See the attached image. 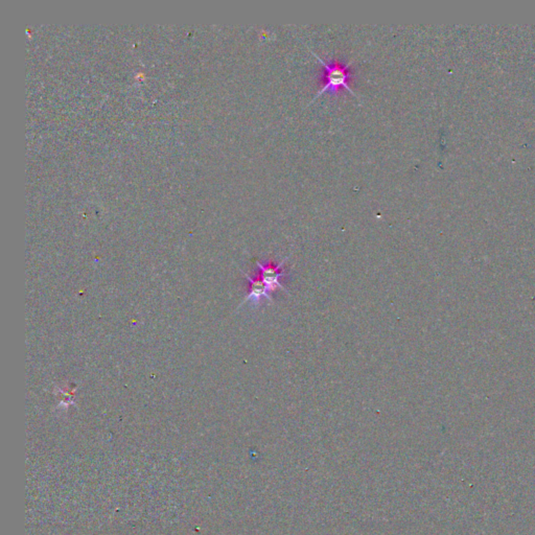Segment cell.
Returning <instances> with one entry per match:
<instances>
[{
  "instance_id": "6da1fadb",
  "label": "cell",
  "mask_w": 535,
  "mask_h": 535,
  "mask_svg": "<svg viewBox=\"0 0 535 535\" xmlns=\"http://www.w3.org/2000/svg\"><path fill=\"white\" fill-rule=\"evenodd\" d=\"M313 55L318 59V61L324 66L325 76H324V85L321 87L320 90L317 92V94L313 97L310 104H312L317 97H320L323 93L329 92L337 93L338 90L342 87L347 89L352 95H356V93L352 91V89L349 86L350 79V64L354 61L348 62V63L342 64L339 61H334L333 63L329 64L324 61V60L319 58L316 54L313 53Z\"/></svg>"
},
{
  "instance_id": "7a4b0ae2",
  "label": "cell",
  "mask_w": 535,
  "mask_h": 535,
  "mask_svg": "<svg viewBox=\"0 0 535 535\" xmlns=\"http://www.w3.org/2000/svg\"><path fill=\"white\" fill-rule=\"evenodd\" d=\"M289 256L285 257L283 261H279L277 265H273L272 261L268 265H263L261 261H256L257 267L259 268L261 271V279L263 281L265 286H267L269 291H275L277 289H281L283 291L287 292L283 285H281V281L283 277H288L287 273H283L281 271V268L285 265L286 261H288Z\"/></svg>"
},
{
  "instance_id": "3957f363",
  "label": "cell",
  "mask_w": 535,
  "mask_h": 535,
  "mask_svg": "<svg viewBox=\"0 0 535 535\" xmlns=\"http://www.w3.org/2000/svg\"><path fill=\"white\" fill-rule=\"evenodd\" d=\"M245 277L248 279L249 283H250V291H249L248 295L245 297L244 302H242L240 306L246 304L248 302H252L255 306L259 304L261 298H267L268 300L272 302L270 294H269V290H268L267 286L263 283V281L259 279H252L249 277L248 274L244 272Z\"/></svg>"
}]
</instances>
